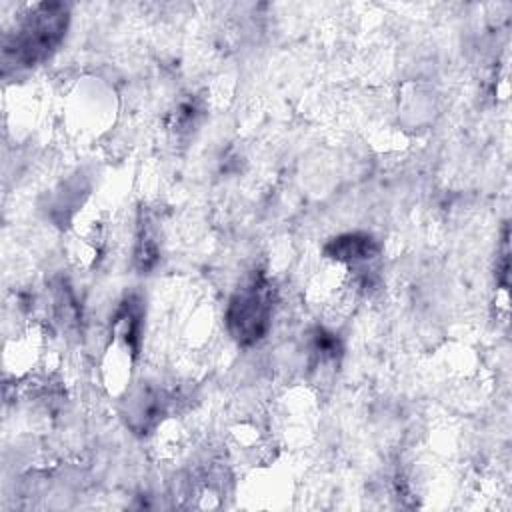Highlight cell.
<instances>
[{
    "instance_id": "cell-1",
    "label": "cell",
    "mask_w": 512,
    "mask_h": 512,
    "mask_svg": "<svg viewBox=\"0 0 512 512\" xmlns=\"http://www.w3.org/2000/svg\"><path fill=\"white\" fill-rule=\"evenodd\" d=\"M70 10L62 2H40L30 6L4 34L2 64L4 72L28 68L46 60L66 34Z\"/></svg>"
},
{
    "instance_id": "cell-2",
    "label": "cell",
    "mask_w": 512,
    "mask_h": 512,
    "mask_svg": "<svg viewBox=\"0 0 512 512\" xmlns=\"http://www.w3.org/2000/svg\"><path fill=\"white\" fill-rule=\"evenodd\" d=\"M274 308V292L264 276L252 278L242 286L228 304L226 326L230 336L240 346H250L262 340L270 328Z\"/></svg>"
},
{
    "instance_id": "cell-3",
    "label": "cell",
    "mask_w": 512,
    "mask_h": 512,
    "mask_svg": "<svg viewBox=\"0 0 512 512\" xmlns=\"http://www.w3.org/2000/svg\"><path fill=\"white\" fill-rule=\"evenodd\" d=\"M380 246L370 234H344L334 240H330L324 248V254L334 260L336 264L346 266H358L364 262H370L378 256Z\"/></svg>"
}]
</instances>
